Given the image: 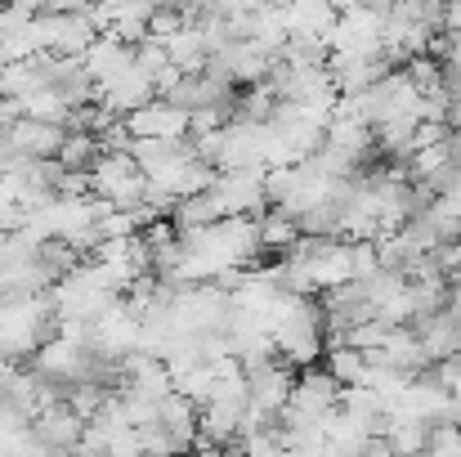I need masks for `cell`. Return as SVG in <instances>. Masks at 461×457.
<instances>
[{
  "mask_svg": "<svg viewBox=\"0 0 461 457\" xmlns=\"http://www.w3.org/2000/svg\"><path fill=\"white\" fill-rule=\"evenodd\" d=\"M301 220L296 215H287L283 206H269L265 215H260V247H265V256H287L296 242H301Z\"/></svg>",
  "mask_w": 461,
  "mask_h": 457,
  "instance_id": "8fae6325",
  "label": "cell"
},
{
  "mask_svg": "<svg viewBox=\"0 0 461 457\" xmlns=\"http://www.w3.org/2000/svg\"><path fill=\"white\" fill-rule=\"evenodd\" d=\"M412 327H417L430 363H444V359L461 354V309L457 305H439L435 314H421Z\"/></svg>",
  "mask_w": 461,
  "mask_h": 457,
  "instance_id": "5b68a950",
  "label": "cell"
},
{
  "mask_svg": "<svg viewBox=\"0 0 461 457\" xmlns=\"http://www.w3.org/2000/svg\"><path fill=\"white\" fill-rule=\"evenodd\" d=\"M170 220H175L179 229H202V224L224 220V202L215 197V188H206V193H188V197H179V202H175Z\"/></svg>",
  "mask_w": 461,
  "mask_h": 457,
  "instance_id": "4fadbf2b",
  "label": "cell"
},
{
  "mask_svg": "<svg viewBox=\"0 0 461 457\" xmlns=\"http://www.w3.org/2000/svg\"><path fill=\"white\" fill-rule=\"evenodd\" d=\"M126 126H131V135H166V140H188V135H193V113L157 95L153 104H144V108L126 113Z\"/></svg>",
  "mask_w": 461,
  "mask_h": 457,
  "instance_id": "277c9868",
  "label": "cell"
},
{
  "mask_svg": "<svg viewBox=\"0 0 461 457\" xmlns=\"http://www.w3.org/2000/svg\"><path fill=\"white\" fill-rule=\"evenodd\" d=\"M403 72H408V77H412V81H417L421 90H430V86H439V81H444V63H439V59L430 54V50L412 54V59L403 63Z\"/></svg>",
  "mask_w": 461,
  "mask_h": 457,
  "instance_id": "e0dca14e",
  "label": "cell"
},
{
  "mask_svg": "<svg viewBox=\"0 0 461 457\" xmlns=\"http://www.w3.org/2000/svg\"><path fill=\"white\" fill-rule=\"evenodd\" d=\"M99 99L117 113V117H126V113H135V108H144V104H153L157 99V81L144 72V68H126L122 77H113L108 86H99Z\"/></svg>",
  "mask_w": 461,
  "mask_h": 457,
  "instance_id": "52a82bcc",
  "label": "cell"
},
{
  "mask_svg": "<svg viewBox=\"0 0 461 457\" xmlns=\"http://www.w3.org/2000/svg\"><path fill=\"white\" fill-rule=\"evenodd\" d=\"M448 152H453V161H461V126L448 131Z\"/></svg>",
  "mask_w": 461,
  "mask_h": 457,
  "instance_id": "ffe728a7",
  "label": "cell"
},
{
  "mask_svg": "<svg viewBox=\"0 0 461 457\" xmlns=\"http://www.w3.org/2000/svg\"><path fill=\"white\" fill-rule=\"evenodd\" d=\"M296 372H301V368H292L287 359H278V363H269L265 372L247 377V386H251V408H260V413H274V417H278V413L292 404Z\"/></svg>",
  "mask_w": 461,
  "mask_h": 457,
  "instance_id": "8992f818",
  "label": "cell"
},
{
  "mask_svg": "<svg viewBox=\"0 0 461 457\" xmlns=\"http://www.w3.org/2000/svg\"><path fill=\"white\" fill-rule=\"evenodd\" d=\"M453 283H461V270H457V274H453Z\"/></svg>",
  "mask_w": 461,
  "mask_h": 457,
  "instance_id": "44dd1931",
  "label": "cell"
},
{
  "mask_svg": "<svg viewBox=\"0 0 461 457\" xmlns=\"http://www.w3.org/2000/svg\"><path fill=\"white\" fill-rule=\"evenodd\" d=\"M381 36H385V14H376L367 0H358L354 9H345L331 23L327 45L340 50V54H376L381 50Z\"/></svg>",
  "mask_w": 461,
  "mask_h": 457,
  "instance_id": "6da1fadb",
  "label": "cell"
},
{
  "mask_svg": "<svg viewBox=\"0 0 461 457\" xmlns=\"http://www.w3.org/2000/svg\"><path fill=\"white\" fill-rule=\"evenodd\" d=\"M166 50H170V63H175L179 72H206L211 45H206V36H202V27H197V23L179 27V32L166 41Z\"/></svg>",
  "mask_w": 461,
  "mask_h": 457,
  "instance_id": "7c38bea8",
  "label": "cell"
},
{
  "mask_svg": "<svg viewBox=\"0 0 461 457\" xmlns=\"http://www.w3.org/2000/svg\"><path fill=\"white\" fill-rule=\"evenodd\" d=\"M179 27H188V18H184V5H157L153 18H149V36H157V41H170Z\"/></svg>",
  "mask_w": 461,
  "mask_h": 457,
  "instance_id": "ac0fdd59",
  "label": "cell"
},
{
  "mask_svg": "<svg viewBox=\"0 0 461 457\" xmlns=\"http://www.w3.org/2000/svg\"><path fill=\"white\" fill-rule=\"evenodd\" d=\"M322 363H327V372H331L340 386H358V381L367 377V350L354 345V341L327 345V350H322Z\"/></svg>",
  "mask_w": 461,
  "mask_h": 457,
  "instance_id": "5bb4252c",
  "label": "cell"
},
{
  "mask_svg": "<svg viewBox=\"0 0 461 457\" xmlns=\"http://www.w3.org/2000/svg\"><path fill=\"white\" fill-rule=\"evenodd\" d=\"M435 372H439V381H444L453 395H461V354L444 359V363H435Z\"/></svg>",
  "mask_w": 461,
  "mask_h": 457,
  "instance_id": "d6986e66",
  "label": "cell"
},
{
  "mask_svg": "<svg viewBox=\"0 0 461 457\" xmlns=\"http://www.w3.org/2000/svg\"><path fill=\"white\" fill-rule=\"evenodd\" d=\"M340 381L327 372V363L318 359V363H309L296 372V390H292V413H305V417H327L336 404H340Z\"/></svg>",
  "mask_w": 461,
  "mask_h": 457,
  "instance_id": "3957f363",
  "label": "cell"
},
{
  "mask_svg": "<svg viewBox=\"0 0 461 457\" xmlns=\"http://www.w3.org/2000/svg\"><path fill=\"white\" fill-rule=\"evenodd\" d=\"M23 108H27V117L59 122V126H68V117H72V99L59 86H36L32 95H23Z\"/></svg>",
  "mask_w": 461,
  "mask_h": 457,
  "instance_id": "9a60e30c",
  "label": "cell"
},
{
  "mask_svg": "<svg viewBox=\"0 0 461 457\" xmlns=\"http://www.w3.org/2000/svg\"><path fill=\"white\" fill-rule=\"evenodd\" d=\"M197 417H202V404H197V399H188L179 386H175L170 395H161V399H157V422H161V431L175 440V449H193Z\"/></svg>",
  "mask_w": 461,
  "mask_h": 457,
  "instance_id": "ba28073f",
  "label": "cell"
},
{
  "mask_svg": "<svg viewBox=\"0 0 461 457\" xmlns=\"http://www.w3.org/2000/svg\"><path fill=\"white\" fill-rule=\"evenodd\" d=\"M63 135H68V126L41 122V117H18V122L5 131V140H9L18 152H27V157H59Z\"/></svg>",
  "mask_w": 461,
  "mask_h": 457,
  "instance_id": "30bf717a",
  "label": "cell"
},
{
  "mask_svg": "<svg viewBox=\"0 0 461 457\" xmlns=\"http://www.w3.org/2000/svg\"><path fill=\"white\" fill-rule=\"evenodd\" d=\"M99 152H104L99 135H90V131H72V126H68L63 149H59V161H63V166H77V170H90V161H95Z\"/></svg>",
  "mask_w": 461,
  "mask_h": 457,
  "instance_id": "2e32d148",
  "label": "cell"
},
{
  "mask_svg": "<svg viewBox=\"0 0 461 457\" xmlns=\"http://www.w3.org/2000/svg\"><path fill=\"white\" fill-rule=\"evenodd\" d=\"M86 426L90 417H81L68 399H54L32 417V435L41 440V449H77L86 440Z\"/></svg>",
  "mask_w": 461,
  "mask_h": 457,
  "instance_id": "7a4b0ae2",
  "label": "cell"
},
{
  "mask_svg": "<svg viewBox=\"0 0 461 457\" xmlns=\"http://www.w3.org/2000/svg\"><path fill=\"white\" fill-rule=\"evenodd\" d=\"M81 63H86V72H90L99 86H108L113 77H122V72L135 63V45L122 41V36H113V32H99V41L81 54Z\"/></svg>",
  "mask_w": 461,
  "mask_h": 457,
  "instance_id": "9c48e42d",
  "label": "cell"
}]
</instances>
